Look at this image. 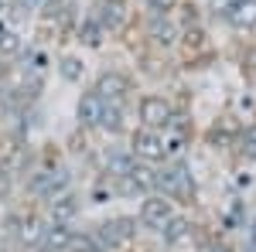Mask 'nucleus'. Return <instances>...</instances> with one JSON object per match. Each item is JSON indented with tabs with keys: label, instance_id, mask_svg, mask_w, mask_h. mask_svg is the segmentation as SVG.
Wrapping results in <instances>:
<instances>
[{
	"label": "nucleus",
	"instance_id": "1",
	"mask_svg": "<svg viewBox=\"0 0 256 252\" xmlns=\"http://www.w3.org/2000/svg\"><path fill=\"white\" fill-rule=\"evenodd\" d=\"M154 188H158L160 194H168V198H192V191H195V181H192L188 164H184V160H174L171 167L154 171Z\"/></svg>",
	"mask_w": 256,
	"mask_h": 252
},
{
	"label": "nucleus",
	"instance_id": "2",
	"mask_svg": "<svg viewBox=\"0 0 256 252\" xmlns=\"http://www.w3.org/2000/svg\"><path fill=\"white\" fill-rule=\"evenodd\" d=\"M171 215H174V208H171L168 194H147V198H144V205H140V225L160 232V229H164V222H168Z\"/></svg>",
	"mask_w": 256,
	"mask_h": 252
},
{
	"label": "nucleus",
	"instance_id": "3",
	"mask_svg": "<svg viewBox=\"0 0 256 252\" xmlns=\"http://www.w3.org/2000/svg\"><path fill=\"white\" fill-rule=\"evenodd\" d=\"M134 154H137L140 160L158 164V160H164V157H168V143H164V136H160L154 126H144V130H137V133H134Z\"/></svg>",
	"mask_w": 256,
	"mask_h": 252
},
{
	"label": "nucleus",
	"instance_id": "4",
	"mask_svg": "<svg viewBox=\"0 0 256 252\" xmlns=\"http://www.w3.org/2000/svg\"><path fill=\"white\" fill-rule=\"evenodd\" d=\"M171 116H174V109H171V102L164 96H144L140 99V119H144V126L168 130L171 126Z\"/></svg>",
	"mask_w": 256,
	"mask_h": 252
},
{
	"label": "nucleus",
	"instance_id": "5",
	"mask_svg": "<svg viewBox=\"0 0 256 252\" xmlns=\"http://www.w3.org/2000/svg\"><path fill=\"white\" fill-rule=\"evenodd\" d=\"M28 188H31V194L52 201L55 194H62L68 188V171H65V167H58V171H41V174H34L28 181Z\"/></svg>",
	"mask_w": 256,
	"mask_h": 252
},
{
	"label": "nucleus",
	"instance_id": "6",
	"mask_svg": "<svg viewBox=\"0 0 256 252\" xmlns=\"http://www.w3.org/2000/svg\"><path fill=\"white\" fill-rule=\"evenodd\" d=\"M222 17L229 20L232 27L246 31V27H256V0H229Z\"/></svg>",
	"mask_w": 256,
	"mask_h": 252
},
{
	"label": "nucleus",
	"instance_id": "7",
	"mask_svg": "<svg viewBox=\"0 0 256 252\" xmlns=\"http://www.w3.org/2000/svg\"><path fill=\"white\" fill-rule=\"evenodd\" d=\"M96 92L106 99V102H120V99L130 92V78L120 75V72H102L99 82H96Z\"/></svg>",
	"mask_w": 256,
	"mask_h": 252
},
{
	"label": "nucleus",
	"instance_id": "8",
	"mask_svg": "<svg viewBox=\"0 0 256 252\" xmlns=\"http://www.w3.org/2000/svg\"><path fill=\"white\" fill-rule=\"evenodd\" d=\"M72 225L68 222H52L48 229H44V235H41V246L48 252H68V246H72Z\"/></svg>",
	"mask_w": 256,
	"mask_h": 252
},
{
	"label": "nucleus",
	"instance_id": "9",
	"mask_svg": "<svg viewBox=\"0 0 256 252\" xmlns=\"http://www.w3.org/2000/svg\"><path fill=\"white\" fill-rule=\"evenodd\" d=\"M102 109H106V99H102L96 89H92V92H86V96L79 99V109H76V116H79L82 126H99V116H102Z\"/></svg>",
	"mask_w": 256,
	"mask_h": 252
},
{
	"label": "nucleus",
	"instance_id": "10",
	"mask_svg": "<svg viewBox=\"0 0 256 252\" xmlns=\"http://www.w3.org/2000/svg\"><path fill=\"white\" fill-rule=\"evenodd\" d=\"M192 232H195V225H192L184 215H171V218L164 222V229H160V235H164L168 246H181V242H188Z\"/></svg>",
	"mask_w": 256,
	"mask_h": 252
},
{
	"label": "nucleus",
	"instance_id": "11",
	"mask_svg": "<svg viewBox=\"0 0 256 252\" xmlns=\"http://www.w3.org/2000/svg\"><path fill=\"white\" fill-rule=\"evenodd\" d=\"M79 198H76V194H55V198H52V201H48V212H52V218H55V222H72V218H76V215H79Z\"/></svg>",
	"mask_w": 256,
	"mask_h": 252
},
{
	"label": "nucleus",
	"instance_id": "12",
	"mask_svg": "<svg viewBox=\"0 0 256 252\" xmlns=\"http://www.w3.org/2000/svg\"><path fill=\"white\" fill-rule=\"evenodd\" d=\"M123 20H126V3L123 0H102L99 3V24L102 27L116 31V27H123Z\"/></svg>",
	"mask_w": 256,
	"mask_h": 252
},
{
	"label": "nucleus",
	"instance_id": "13",
	"mask_svg": "<svg viewBox=\"0 0 256 252\" xmlns=\"http://www.w3.org/2000/svg\"><path fill=\"white\" fill-rule=\"evenodd\" d=\"M134 167H137V154H134V150H130V154H126V150H116V154L106 157V171H110L113 177L130 174Z\"/></svg>",
	"mask_w": 256,
	"mask_h": 252
},
{
	"label": "nucleus",
	"instance_id": "14",
	"mask_svg": "<svg viewBox=\"0 0 256 252\" xmlns=\"http://www.w3.org/2000/svg\"><path fill=\"white\" fill-rule=\"evenodd\" d=\"M150 38L158 41V44H174V38H178V31H174V24L168 20V14H154V24H150Z\"/></svg>",
	"mask_w": 256,
	"mask_h": 252
},
{
	"label": "nucleus",
	"instance_id": "15",
	"mask_svg": "<svg viewBox=\"0 0 256 252\" xmlns=\"http://www.w3.org/2000/svg\"><path fill=\"white\" fill-rule=\"evenodd\" d=\"M41 235H44V225H41L38 218H20V232H18L20 246H38Z\"/></svg>",
	"mask_w": 256,
	"mask_h": 252
},
{
	"label": "nucleus",
	"instance_id": "16",
	"mask_svg": "<svg viewBox=\"0 0 256 252\" xmlns=\"http://www.w3.org/2000/svg\"><path fill=\"white\" fill-rule=\"evenodd\" d=\"M96 239L106 246V249H116V246H123V242H126V239H123V232H120V225H116V218L102 222V225H99V232H96Z\"/></svg>",
	"mask_w": 256,
	"mask_h": 252
},
{
	"label": "nucleus",
	"instance_id": "17",
	"mask_svg": "<svg viewBox=\"0 0 256 252\" xmlns=\"http://www.w3.org/2000/svg\"><path fill=\"white\" fill-rule=\"evenodd\" d=\"M99 126H102L106 133H120V130H123V109H120V102H106V109H102V116H99Z\"/></svg>",
	"mask_w": 256,
	"mask_h": 252
},
{
	"label": "nucleus",
	"instance_id": "18",
	"mask_svg": "<svg viewBox=\"0 0 256 252\" xmlns=\"http://www.w3.org/2000/svg\"><path fill=\"white\" fill-rule=\"evenodd\" d=\"M102 24H99V17H86L79 24V41H86L89 48H99V41H102Z\"/></svg>",
	"mask_w": 256,
	"mask_h": 252
},
{
	"label": "nucleus",
	"instance_id": "19",
	"mask_svg": "<svg viewBox=\"0 0 256 252\" xmlns=\"http://www.w3.org/2000/svg\"><path fill=\"white\" fill-rule=\"evenodd\" d=\"M68 252H106V246L99 242L96 235H72Z\"/></svg>",
	"mask_w": 256,
	"mask_h": 252
},
{
	"label": "nucleus",
	"instance_id": "20",
	"mask_svg": "<svg viewBox=\"0 0 256 252\" xmlns=\"http://www.w3.org/2000/svg\"><path fill=\"white\" fill-rule=\"evenodd\" d=\"M62 78L65 82H82V61L79 58H62Z\"/></svg>",
	"mask_w": 256,
	"mask_h": 252
},
{
	"label": "nucleus",
	"instance_id": "21",
	"mask_svg": "<svg viewBox=\"0 0 256 252\" xmlns=\"http://www.w3.org/2000/svg\"><path fill=\"white\" fill-rule=\"evenodd\" d=\"M239 143H242V154H246V157H256V123L242 130V136H239Z\"/></svg>",
	"mask_w": 256,
	"mask_h": 252
},
{
	"label": "nucleus",
	"instance_id": "22",
	"mask_svg": "<svg viewBox=\"0 0 256 252\" xmlns=\"http://www.w3.org/2000/svg\"><path fill=\"white\" fill-rule=\"evenodd\" d=\"M178 7V0H147V10H154V14H171Z\"/></svg>",
	"mask_w": 256,
	"mask_h": 252
},
{
	"label": "nucleus",
	"instance_id": "23",
	"mask_svg": "<svg viewBox=\"0 0 256 252\" xmlns=\"http://www.w3.org/2000/svg\"><path fill=\"white\" fill-rule=\"evenodd\" d=\"M116 225H120V232H123V239H126V242L137 235V222H134V218H126V215H123V218H116Z\"/></svg>",
	"mask_w": 256,
	"mask_h": 252
},
{
	"label": "nucleus",
	"instance_id": "24",
	"mask_svg": "<svg viewBox=\"0 0 256 252\" xmlns=\"http://www.w3.org/2000/svg\"><path fill=\"white\" fill-rule=\"evenodd\" d=\"M18 48H20L18 34H7V31L0 34V51H18Z\"/></svg>",
	"mask_w": 256,
	"mask_h": 252
},
{
	"label": "nucleus",
	"instance_id": "25",
	"mask_svg": "<svg viewBox=\"0 0 256 252\" xmlns=\"http://www.w3.org/2000/svg\"><path fill=\"white\" fill-rule=\"evenodd\" d=\"M205 252H232V249H229L226 242H212V246H208V249H205Z\"/></svg>",
	"mask_w": 256,
	"mask_h": 252
},
{
	"label": "nucleus",
	"instance_id": "26",
	"mask_svg": "<svg viewBox=\"0 0 256 252\" xmlns=\"http://www.w3.org/2000/svg\"><path fill=\"white\" fill-rule=\"evenodd\" d=\"M38 3H52V0H38Z\"/></svg>",
	"mask_w": 256,
	"mask_h": 252
}]
</instances>
